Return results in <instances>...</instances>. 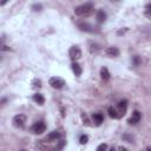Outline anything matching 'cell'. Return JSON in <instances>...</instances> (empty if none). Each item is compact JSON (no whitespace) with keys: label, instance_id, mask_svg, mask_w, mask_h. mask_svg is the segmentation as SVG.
Returning <instances> with one entry per match:
<instances>
[{"label":"cell","instance_id":"cell-1","mask_svg":"<svg viewBox=\"0 0 151 151\" xmlns=\"http://www.w3.org/2000/svg\"><path fill=\"white\" fill-rule=\"evenodd\" d=\"M93 4L92 3H85L83 5H79L74 9V14L78 17H89L93 13Z\"/></svg>","mask_w":151,"mask_h":151},{"label":"cell","instance_id":"cell-2","mask_svg":"<svg viewBox=\"0 0 151 151\" xmlns=\"http://www.w3.org/2000/svg\"><path fill=\"white\" fill-rule=\"evenodd\" d=\"M45 130H46V124L44 122H41V120L40 122H36L31 126V131L34 135H43L45 132Z\"/></svg>","mask_w":151,"mask_h":151},{"label":"cell","instance_id":"cell-3","mask_svg":"<svg viewBox=\"0 0 151 151\" xmlns=\"http://www.w3.org/2000/svg\"><path fill=\"white\" fill-rule=\"evenodd\" d=\"M48 84H50L53 89L59 90V89H61V88L65 86V80H64L63 78H60V77H52V78H50Z\"/></svg>","mask_w":151,"mask_h":151},{"label":"cell","instance_id":"cell-4","mask_svg":"<svg viewBox=\"0 0 151 151\" xmlns=\"http://www.w3.org/2000/svg\"><path fill=\"white\" fill-rule=\"evenodd\" d=\"M68 56H70L71 60L77 61L78 59L82 58V51H80V48L78 46H72L70 48V51H68Z\"/></svg>","mask_w":151,"mask_h":151},{"label":"cell","instance_id":"cell-5","mask_svg":"<svg viewBox=\"0 0 151 151\" xmlns=\"http://www.w3.org/2000/svg\"><path fill=\"white\" fill-rule=\"evenodd\" d=\"M12 123L16 127H23L26 123V116L25 115H17V116L13 117Z\"/></svg>","mask_w":151,"mask_h":151},{"label":"cell","instance_id":"cell-6","mask_svg":"<svg viewBox=\"0 0 151 151\" xmlns=\"http://www.w3.org/2000/svg\"><path fill=\"white\" fill-rule=\"evenodd\" d=\"M117 112H118V115H119V117H122V116H124L125 113H126V110H127V102L124 99V100H120L119 103H118V105H117Z\"/></svg>","mask_w":151,"mask_h":151},{"label":"cell","instance_id":"cell-7","mask_svg":"<svg viewBox=\"0 0 151 151\" xmlns=\"http://www.w3.org/2000/svg\"><path fill=\"white\" fill-rule=\"evenodd\" d=\"M105 54H106L109 58H117V57H119L120 52H119V50H118L117 47L110 46V47H108V48L105 50Z\"/></svg>","mask_w":151,"mask_h":151},{"label":"cell","instance_id":"cell-8","mask_svg":"<svg viewBox=\"0 0 151 151\" xmlns=\"http://www.w3.org/2000/svg\"><path fill=\"white\" fill-rule=\"evenodd\" d=\"M140 118H142V113L139 112V111H133V113H132V116L129 118V120H127V123L130 124V125H136L137 123H139L140 122Z\"/></svg>","mask_w":151,"mask_h":151},{"label":"cell","instance_id":"cell-9","mask_svg":"<svg viewBox=\"0 0 151 151\" xmlns=\"http://www.w3.org/2000/svg\"><path fill=\"white\" fill-rule=\"evenodd\" d=\"M78 28L83 32H90V33H93L95 30H93V26L90 25L89 23H85V21H80L78 23Z\"/></svg>","mask_w":151,"mask_h":151},{"label":"cell","instance_id":"cell-10","mask_svg":"<svg viewBox=\"0 0 151 151\" xmlns=\"http://www.w3.org/2000/svg\"><path fill=\"white\" fill-rule=\"evenodd\" d=\"M92 122L95 123L96 126H99L102 125V123L104 122V117L102 113H93L92 115Z\"/></svg>","mask_w":151,"mask_h":151},{"label":"cell","instance_id":"cell-11","mask_svg":"<svg viewBox=\"0 0 151 151\" xmlns=\"http://www.w3.org/2000/svg\"><path fill=\"white\" fill-rule=\"evenodd\" d=\"M71 67H72V71H73V73L77 76V77H79V76L82 74V72H83V70H82V66L77 63V61H73L72 63V65H71Z\"/></svg>","mask_w":151,"mask_h":151},{"label":"cell","instance_id":"cell-12","mask_svg":"<svg viewBox=\"0 0 151 151\" xmlns=\"http://www.w3.org/2000/svg\"><path fill=\"white\" fill-rule=\"evenodd\" d=\"M96 19H97V21L99 24L104 23L106 20V13H105V11L104 10H98L97 11V14H96Z\"/></svg>","mask_w":151,"mask_h":151},{"label":"cell","instance_id":"cell-13","mask_svg":"<svg viewBox=\"0 0 151 151\" xmlns=\"http://www.w3.org/2000/svg\"><path fill=\"white\" fill-rule=\"evenodd\" d=\"M60 138V133L58 132V131H52V132H50L48 133V136L46 137V140H48V142H53V140H58Z\"/></svg>","mask_w":151,"mask_h":151},{"label":"cell","instance_id":"cell-14","mask_svg":"<svg viewBox=\"0 0 151 151\" xmlns=\"http://www.w3.org/2000/svg\"><path fill=\"white\" fill-rule=\"evenodd\" d=\"M110 77H111V74H110L108 67H102V68H100V78H102L103 80H109Z\"/></svg>","mask_w":151,"mask_h":151},{"label":"cell","instance_id":"cell-15","mask_svg":"<svg viewBox=\"0 0 151 151\" xmlns=\"http://www.w3.org/2000/svg\"><path fill=\"white\" fill-rule=\"evenodd\" d=\"M33 100H34L37 104H39V105H44V103H45V98H44V96H43L41 93H36V95H33Z\"/></svg>","mask_w":151,"mask_h":151},{"label":"cell","instance_id":"cell-16","mask_svg":"<svg viewBox=\"0 0 151 151\" xmlns=\"http://www.w3.org/2000/svg\"><path fill=\"white\" fill-rule=\"evenodd\" d=\"M108 113H109V116H110L111 118H113V119L119 118V115H118V112H117V109L113 108V106H110V108L108 109Z\"/></svg>","mask_w":151,"mask_h":151},{"label":"cell","instance_id":"cell-17","mask_svg":"<svg viewBox=\"0 0 151 151\" xmlns=\"http://www.w3.org/2000/svg\"><path fill=\"white\" fill-rule=\"evenodd\" d=\"M32 88L33 89H40L41 88V80L40 79H33V82H32Z\"/></svg>","mask_w":151,"mask_h":151},{"label":"cell","instance_id":"cell-18","mask_svg":"<svg viewBox=\"0 0 151 151\" xmlns=\"http://www.w3.org/2000/svg\"><path fill=\"white\" fill-rule=\"evenodd\" d=\"M145 16L151 19V4H147L145 6Z\"/></svg>","mask_w":151,"mask_h":151},{"label":"cell","instance_id":"cell-19","mask_svg":"<svg viewBox=\"0 0 151 151\" xmlns=\"http://www.w3.org/2000/svg\"><path fill=\"white\" fill-rule=\"evenodd\" d=\"M132 63H133L135 66H139V65H140V58H139V56L132 57Z\"/></svg>","mask_w":151,"mask_h":151},{"label":"cell","instance_id":"cell-20","mask_svg":"<svg viewBox=\"0 0 151 151\" xmlns=\"http://www.w3.org/2000/svg\"><path fill=\"white\" fill-rule=\"evenodd\" d=\"M32 10H33L34 12H40V11L43 10V6H41V4H34V5L32 6Z\"/></svg>","mask_w":151,"mask_h":151},{"label":"cell","instance_id":"cell-21","mask_svg":"<svg viewBox=\"0 0 151 151\" xmlns=\"http://www.w3.org/2000/svg\"><path fill=\"white\" fill-rule=\"evenodd\" d=\"M88 140H89V137H88L86 135H82V136L79 137V142H80V144H86V143H88Z\"/></svg>","mask_w":151,"mask_h":151},{"label":"cell","instance_id":"cell-22","mask_svg":"<svg viewBox=\"0 0 151 151\" xmlns=\"http://www.w3.org/2000/svg\"><path fill=\"white\" fill-rule=\"evenodd\" d=\"M82 119H83V122H84V125H91L90 124V120H89V118H88V116L85 115V113H82Z\"/></svg>","mask_w":151,"mask_h":151},{"label":"cell","instance_id":"cell-23","mask_svg":"<svg viewBox=\"0 0 151 151\" xmlns=\"http://www.w3.org/2000/svg\"><path fill=\"white\" fill-rule=\"evenodd\" d=\"M106 149H108V144L103 143V144H100V145L97 147V151H103V150H106Z\"/></svg>","mask_w":151,"mask_h":151},{"label":"cell","instance_id":"cell-24","mask_svg":"<svg viewBox=\"0 0 151 151\" xmlns=\"http://www.w3.org/2000/svg\"><path fill=\"white\" fill-rule=\"evenodd\" d=\"M65 144H66V142H65V140H60V142H59V145H57V147H56V149H57V150H60V149H63V147H64V145H65Z\"/></svg>","mask_w":151,"mask_h":151},{"label":"cell","instance_id":"cell-25","mask_svg":"<svg viewBox=\"0 0 151 151\" xmlns=\"http://www.w3.org/2000/svg\"><path fill=\"white\" fill-rule=\"evenodd\" d=\"M123 139L127 140L129 143H132V140H133V138H132V137H130L129 135H124V136H123Z\"/></svg>","mask_w":151,"mask_h":151},{"label":"cell","instance_id":"cell-26","mask_svg":"<svg viewBox=\"0 0 151 151\" xmlns=\"http://www.w3.org/2000/svg\"><path fill=\"white\" fill-rule=\"evenodd\" d=\"M126 31H127V28H125V30H120V31H118V32H117V33H118V34H119V36H120V34H124V33H125V32H126Z\"/></svg>","mask_w":151,"mask_h":151},{"label":"cell","instance_id":"cell-27","mask_svg":"<svg viewBox=\"0 0 151 151\" xmlns=\"http://www.w3.org/2000/svg\"><path fill=\"white\" fill-rule=\"evenodd\" d=\"M117 149H118V150H126V147H124V146H118Z\"/></svg>","mask_w":151,"mask_h":151},{"label":"cell","instance_id":"cell-28","mask_svg":"<svg viewBox=\"0 0 151 151\" xmlns=\"http://www.w3.org/2000/svg\"><path fill=\"white\" fill-rule=\"evenodd\" d=\"M6 1H7V0H3V1H1V5H5V4H6Z\"/></svg>","mask_w":151,"mask_h":151},{"label":"cell","instance_id":"cell-29","mask_svg":"<svg viewBox=\"0 0 151 151\" xmlns=\"http://www.w3.org/2000/svg\"><path fill=\"white\" fill-rule=\"evenodd\" d=\"M146 150H151V146H147V147H146Z\"/></svg>","mask_w":151,"mask_h":151},{"label":"cell","instance_id":"cell-30","mask_svg":"<svg viewBox=\"0 0 151 151\" xmlns=\"http://www.w3.org/2000/svg\"><path fill=\"white\" fill-rule=\"evenodd\" d=\"M116 1H118V0H116Z\"/></svg>","mask_w":151,"mask_h":151}]
</instances>
